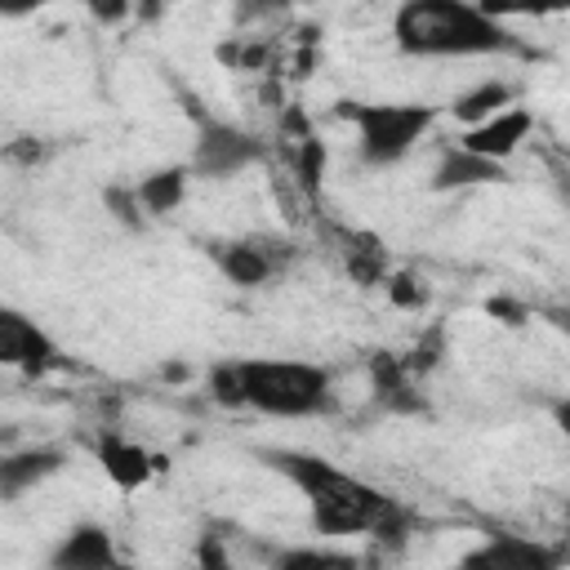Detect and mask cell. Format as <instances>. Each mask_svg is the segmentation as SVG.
<instances>
[{
    "instance_id": "25",
    "label": "cell",
    "mask_w": 570,
    "mask_h": 570,
    "mask_svg": "<svg viewBox=\"0 0 570 570\" xmlns=\"http://www.w3.org/2000/svg\"><path fill=\"white\" fill-rule=\"evenodd\" d=\"M45 0H0V18H27V13H36Z\"/></svg>"
},
{
    "instance_id": "14",
    "label": "cell",
    "mask_w": 570,
    "mask_h": 570,
    "mask_svg": "<svg viewBox=\"0 0 570 570\" xmlns=\"http://www.w3.org/2000/svg\"><path fill=\"white\" fill-rule=\"evenodd\" d=\"M187 183H191V169L187 165H165V169L147 174L134 191H138V205L147 214H169V209H178L187 200Z\"/></svg>"
},
{
    "instance_id": "17",
    "label": "cell",
    "mask_w": 570,
    "mask_h": 570,
    "mask_svg": "<svg viewBox=\"0 0 570 570\" xmlns=\"http://www.w3.org/2000/svg\"><path fill=\"white\" fill-rule=\"evenodd\" d=\"M272 566H281V570H352L356 566V557L352 552H325V548H281V552H272Z\"/></svg>"
},
{
    "instance_id": "21",
    "label": "cell",
    "mask_w": 570,
    "mask_h": 570,
    "mask_svg": "<svg viewBox=\"0 0 570 570\" xmlns=\"http://www.w3.org/2000/svg\"><path fill=\"white\" fill-rule=\"evenodd\" d=\"M387 281V294H392V303H401V307H423V289H414V276L410 272H392V276H383Z\"/></svg>"
},
{
    "instance_id": "2",
    "label": "cell",
    "mask_w": 570,
    "mask_h": 570,
    "mask_svg": "<svg viewBox=\"0 0 570 570\" xmlns=\"http://www.w3.org/2000/svg\"><path fill=\"white\" fill-rule=\"evenodd\" d=\"M392 36L414 58L525 53V45L472 0H401L392 13Z\"/></svg>"
},
{
    "instance_id": "8",
    "label": "cell",
    "mask_w": 570,
    "mask_h": 570,
    "mask_svg": "<svg viewBox=\"0 0 570 570\" xmlns=\"http://www.w3.org/2000/svg\"><path fill=\"white\" fill-rule=\"evenodd\" d=\"M530 129H534V120H530L525 107H503V111L485 116L481 125H468L459 147H468L476 156H490V160H508L530 138Z\"/></svg>"
},
{
    "instance_id": "26",
    "label": "cell",
    "mask_w": 570,
    "mask_h": 570,
    "mask_svg": "<svg viewBox=\"0 0 570 570\" xmlns=\"http://www.w3.org/2000/svg\"><path fill=\"white\" fill-rule=\"evenodd\" d=\"M169 4H183V0H142L147 13H160V9H169Z\"/></svg>"
},
{
    "instance_id": "18",
    "label": "cell",
    "mask_w": 570,
    "mask_h": 570,
    "mask_svg": "<svg viewBox=\"0 0 570 570\" xmlns=\"http://www.w3.org/2000/svg\"><path fill=\"white\" fill-rule=\"evenodd\" d=\"M472 4L503 22V18H543V13L566 9L570 0H472Z\"/></svg>"
},
{
    "instance_id": "6",
    "label": "cell",
    "mask_w": 570,
    "mask_h": 570,
    "mask_svg": "<svg viewBox=\"0 0 570 570\" xmlns=\"http://www.w3.org/2000/svg\"><path fill=\"white\" fill-rule=\"evenodd\" d=\"M258 156H263V142H258L249 129L227 125V120H205L187 169L200 174V178H232V174H240L245 165H254Z\"/></svg>"
},
{
    "instance_id": "9",
    "label": "cell",
    "mask_w": 570,
    "mask_h": 570,
    "mask_svg": "<svg viewBox=\"0 0 570 570\" xmlns=\"http://www.w3.org/2000/svg\"><path fill=\"white\" fill-rule=\"evenodd\" d=\"M67 454L58 445H27V450H4L0 454V503L22 499L27 490H36L40 481H49L53 472H62Z\"/></svg>"
},
{
    "instance_id": "10",
    "label": "cell",
    "mask_w": 570,
    "mask_h": 570,
    "mask_svg": "<svg viewBox=\"0 0 570 570\" xmlns=\"http://www.w3.org/2000/svg\"><path fill=\"white\" fill-rule=\"evenodd\" d=\"M94 454H98L107 481H111L116 490H125V494L138 490V485H147L151 472L160 468V459H156L151 450H142L138 441H129V436H120V432H102V436L94 441Z\"/></svg>"
},
{
    "instance_id": "7",
    "label": "cell",
    "mask_w": 570,
    "mask_h": 570,
    "mask_svg": "<svg viewBox=\"0 0 570 570\" xmlns=\"http://www.w3.org/2000/svg\"><path fill=\"white\" fill-rule=\"evenodd\" d=\"M62 365L58 343L18 307L0 303V370H22V374H45Z\"/></svg>"
},
{
    "instance_id": "22",
    "label": "cell",
    "mask_w": 570,
    "mask_h": 570,
    "mask_svg": "<svg viewBox=\"0 0 570 570\" xmlns=\"http://www.w3.org/2000/svg\"><path fill=\"white\" fill-rule=\"evenodd\" d=\"M289 4L294 0H236V22H258V18H272Z\"/></svg>"
},
{
    "instance_id": "11",
    "label": "cell",
    "mask_w": 570,
    "mask_h": 570,
    "mask_svg": "<svg viewBox=\"0 0 570 570\" xmlns=\"http://www.w3.org/2000/svg\"><path fill=\"white\" fill-rule=\"evenodd\" d=\"M561 557L534 539H521V534H494L490 543H481L476 552L463 557V566L472 570H552Z\"/></svg>"
},
{
    "instance_id": "16",
    "label": "cell",
    "mask_w": 570,
    "mask_h": 570,
    "mask_svg": "<svg viewBox=\"0 0 570 570\" xmlns=\"http://www.w3.org/2000/svg\"><path fill=\"white\" fill-rule=\"evenodd\" d=\"M503 107H512V85H503V80H485V85L459 94L450 111H454V120H463V125H481L485 116H494V111H503Z\"/></svg>"
},
{
    "instance_id": "13",
    "label": "cell",
    "mask_w": 570,
    "mask_h": 570,
    "mask_svg": "<svg viewBox=\"0 0 570 570\" xmlns=\"http://www.w3.org/2000/svg\"><path fill=\"white\" fill-rule=\"evenodd\" d=\"M508 169L503 160H490V156H476L468 147H445L441 160H436V174H432V187L436 191H459V187H481V183H503Z\"/></svg>"
},
{
    "instance_id": "3",
    "label": "cell",
    "mask_w": 570,
    "mask_h": 570,
    "mask_svg": "<svg viewBox=\"0 0 570 570\" xmlns=\"http://www.w3.org/2000/svg\"><path fill=\"white\" fill-rule=\"evenodd\" d=\"M209 396L218 405H249L276 419H307L334 405L330 370L307 361H227L209 370Z\"/></svg>"
},
{
    "instance_id": "19",
    "label": "cell",
    "mask_w": 570,
    "mask_h": 570,
    "mask_svg": "<svg viewBox=\"0 0 570 570\" xmlns=\"http://www.w3.org/2000/svg\"><path fill=\"white\" fill-rule=\"evenodd\" d=\"M321 169H325V147L303 134V138H298V183H303V191H316Z\"/></svg>"
},
{
    "instance_id": "12",
    "label": "cell",
    "mask_w": 570,
    "mask_h": 570,
    "mask_svg": "<svg viewBox=\"0 0 570 570\" xmlns=\"http://www.w3.org/2000/svg\"><path fill=\"white\" fill-rule=\"evenodd\" d=\"M116 561H120V552H116L111 534L102 525H94V521L71 525L58 539V548L49 552V566H58V570H107Z\"/></svg>"
},
{
    "instance_id": "4",
    "label": "cell",
    "mask_w": 570,
    "mask_h": 570,
    "mask_svg": "<svg viewBox=\"0 0 570 570\" xmlns=\"http://www.w3.org/2000/svg\"><path fill=\"white\" fill-rule=\"evenodd\" d=\"M343 120L356 125L365 165H396L414 151V142L432 129L436 111L423 102H338Z\"/></svg>"
},
{
    "instance_id": "5",
    "label": "cell",
    "mask_w": 570,
    "mask_h": 570,
    "mask_svg": "<svg viewBox=\"0 0 570 570\" xmlns=\"http://www.w3.org/2000/svg\"><path fill=\"white\" fill-rule=\"evenodd\" d=\"M294 254L298 249L289 240H276V236H236V240L209 245V258L218 263V272L240 289L267 285L272 276H281L294 263Z\"/></svg>"
},
{
    "instance_id": "24",
    "label": "cell",
    "mask_w": 570,
    "mask_h": 570,
    "mask_svg": "<svg viewBox=\"0 0 570 570\" xmlns=\"http://www.w3.org/2000/svg\"><path fill=\"white\" fill-rule=\"evenodd\" d=\"M4 156H9V160H22V165H36V160L45 156V147H40L36 138H18V142L4 147Z\"/></svg>"
},
{
    "instance_id": "1",
    "label": "cell",
    "mask_w": 570,
    "mask_h": 570,
    "mask_svg": "<svg viewBox=\"0 0 570 570\" xmlns=\"http://www.w3.org/2000/svg\"><path fill=\"white\" fill-rule=\"evenodd\" d=\"M258 459H267L303 490L312 525L321 534H374L379 543H396L405 534V508L379 485L334 468L330 459L303 450H258Z\"/></svg>"
},
{
    "instance_id": "15",
    "label": "cell",
    "mask_w": 570,
    "mask_h": 570,
    "mask_svg": "<svg viewBox=\"0 0 570 570\" xmlns=\"http://www.w3.org/2000/svg\"><path fill=\"white\" fill-rule=\"evenodd\" d=\"M343 245H347L343 258H347V272H352L356 285H379V281L387 276V258H383L379 236H370V232H347Z\"/></svg>"
},
{
    "instance_id": "20",
    "label": "cell",
    "mask_w": 570,
    "mask_h": 570,
    "mask_svg": "<svg viewBox=\"0 0 570 570\" xmlns=\"http://www.w3.org/2000/svg\"><path fill=\"white\" fill-rule=\"evenodd\" d=\"M102 200H107V209H111L125 227H142V205H138V191H134V187H107Z\"/></svg>"
},
{
    "instance_id": "23",
    "label": "cell",
    "mask_w": 570,
    "mask_h": 570,
    "mask_svg": "<svg viewBox=\"0 0 570 570\" xmlns=\"http://www.w3.org/2000/svg\"><path fill=\"white\" fill-rule=\"evenodd\" d=\"M129 4L134 0H85V9L102 22V27H116V22H125L129 18Z\"/></svg>"
}]
</instances>
